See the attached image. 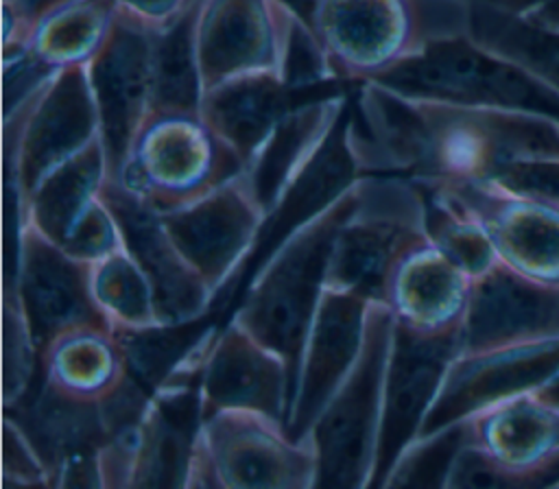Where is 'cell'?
<instances>
[{
  "label": "cell",
  "mask_w": 559,
  "mask_h": 489,
  "mask_svg": "<svg viewBox=\"0 0 559 489\" xmlns=\"http://www.w3.org/2000/svg\"><path fill=\"white\" fill-rule=\"evenodd\" d=\"M393 325L391 308L369 301L360 347L304 434L317 452V487L373 485Z\"/></svg>",
  "instance_id": "277c9868"
},
{
  "label": "cell",
  "mask_w": 559,
  "mask_h": 489,
  "mask_svg": "<svg viewBox=\"0 0 559 489\" xmlns=\"http://www.w3.org/2000/svg\"><path fill=\"white\" fill-rule=\"evenodd\" d=\"M559 334V286L498 260L472 279L459 351H483Z\"/></svg>",
  "instance_id": "d6986e66"
},
{
  "label": "cell",
  "mask_w": 559,
  "mask_h": 489,
  "mask_svg": "<svg viewBox=\"0 0 559 489\" xmlns=\"http://www.w3.org/2000/svg\"><path fill=\"white\" fill-rule=\"evenodd\" d=\"M301 22H306L310 28L314 26V15L323 0H282ZM314 31V28H312Z\"/></svg>",
  "instance_id": "f35d334b"
},
{
  "label": "cell",
  "mask_w": 559,
  "mask_h": 489,
  "mask_svg": "<svg viewBox=\"0 0 559 489\" xmlns=\"http://www.w3.org/2000/svg\"><path fill=\"white\" fill-rule=\"evenodd\" d=\"M103 194L120 225L124 244L153 284L162 323L188 325L203 319L218 297L175 247L157 210L146 205L116 179H107Z\"/></svg>",
  "instance_id": "ac0fdd59"
},
{
  "label": "cell",
  "mask_w": 559,
  "mask_h": 489,
  "mask_svg": "<svg viewBox=\"0 0 559 489\" xmlns=\"http://www.w3.org/2000/svg\"><path fill=\"white\" fill-rule=\"evenodd\" d=\"M240 157L201 118L153 116L138 135L116 181L157 212L175 210L242 170Z\"/></svg>",
  "instance_id": "9c48e42d"
},
{
  "label": "cell",
  "mask_w": 559,
  "mask_h": 489,
  "mask_svg": "<svg viewBox=\"0 0 559 489\" xmlns=\"http://www.w3.org/2000/svg\"><path fill=\"white\" fill-rule=\"evenodd\" d=\"M116 11L140 20L151 28H164L179 17L192 0H111Z\"/></svg>",
  "instance_id": "8d00e7d4"
},
{
  "label": "cell",
  "mask_w": 559,
  "mask_h": 489,
  "mask_svg": "<svg viewBox=\"0 0 559 489\" xmlns=\"http://www.w3.org/2000/svg\"><path fill=\"white\" fill-rule=\"evenodd\" d=\"M349 140L362 175H400L419 186L485 181L524 159H559V122L507 109L465 107L356 85Z\"/></svg>",
  "instance_id": "6da1fadb"
},
{
  "label": "cell",
  "mask_w": 559,
  "mask_h": 489,
  "mask_svg": "<svg viewBox=\"0 0 559 489\" xmlns=\"http://www.w3.org/2000/svg\"><path fill=\"white\" fill-rule=\"evenodd\" d=\"M116 7L111 0H79L48 17L31 33L26 50L50 68L85 65L114 22Z\"/></svg>",
  "instance_id": "f1b7e54d"
},
{
  "label": "cell",
  "mask_w": 559,
  "mask_h": 489,
  "mask_svg": "<svg viewBox=\"0 0 559 489\" xmlns=\"http://www.w3.org/2000/svg\"><path fill=\"white\" fill-rule=\"evenodd\" d=\"M367 306L369 301L354 293L323 286L295 369L286 421L290 434L308 432L354 360L362 341Z\"/></svg>",
  "instance_id": "44dd1931"
},
{
  "label": "cell",
  "mask_w": 559,
  "mask_h": 489,
  "mask_svg": "<svg viewBox=\"0 0 559 489\" xmlns=\"http://www.w3.org/2000/svg\"><path fill=\"white\" fill-rule=\"evenodd\" d=\"M155 31L116 11L107 37L85 63L98 109L109 179L118 177L151 118Z\"/></svg>",
  "instance_id": "7c38bea8"
},
{
  "label": "cell",
  "mask_w": 559,
  "mask_h": 489,
  "mask_svg": "<svg viewBox=\"0 0 559 489\" xmlns=\"http://www.w3.org/2000/svg\"><path fill=\"white\" fill-rule=\"evenodd\" d=\"M2 288L17 290L39 354L68 330L107 325L90 293V262L59 247L28 220L22 229L15 279Z\"/></svg>",
  "instance_id": "2e32d148"
},
{
  "label": "cell",
  "mask_w": 559,
  "mask_h": 489,
  "mask_svg": "<svg viewBox=\"0 0 559 489\" xmlns=\"http://www.w3.org/2000/svg\"><path fill=\"white\" fill-rule=\"evenodd\" d=\"M463 33L559 92V28L537 24L526 13L465 4Z\"/></svg>",
  "instance_id": "484cf974"
},
{
  "label": "cell",
  "mask_w": 559,
  "mask_h": 489,
  "mask_svg": "<svg viewBox=\"0 0 559 489\" xmlns=\"http://www.w3.org/2000/svg\"><path fill=\"white\" fill-rule=\"evenodd\" d=\"M131 375L124 349L107 325H81L55 336L39 354V378L55 391L105 399Z\"/></svg>",
  "instance_id": "d4e9b609"
},
{
  "label": "cell",
  "mask_w": 559,
  "mask_h": 489,
  "mask_svg": "<svg viewBox=\"0 0 559 489\" xmlns=\"http://www.w3.org/2000/svg\"><path fill=\"white\" fill-rule=\"evenodd\" d=\"M360 177L290 225L258 264L231 319L295 369L323 293L336 234L358 199Z\"/></svg>",
  "instance_id": "7a4b0ae2"
},
{
  "label": "cell",
  "mask_w": 559,
  "mask_h": 489,
  "mask_svg": "<svg viewBox=\"0 0 559 489\" xmlns=\"http://www.w3.org/2000/svg\"><path fill=\"white\" fill-rule=\"evenodd\" d=\"M472 277L430 238L408 249L393 266L384 303L397 323L421 334H459Z\"/></svg>",
  "instance_id": "603a6c76"
},
{
  "label": "cell",
  "mask_w": 559,
  "mask_h": 489,
  "mask_svg": "<svg viewBox=\"0 0 559 489\" xmlns=\"http://www.w3.org/2000/svg\"><path fill=\"white\" fill-rule=\"evenodd\" d=\"M491 181L513 194L526 196L542 205L559 210V159H524L500 168Z\"/></svg>",
  "instance_id": "e575fe53"
},
{
  "label": "cell",
  "mask_w": 559,
  "mask_h": 489,
  "mask_svg": "<svg viewBox=\"0 0 559 489\" xmlns=\"http://www.w3.org/2000/svg\"><path fill=\"white\" fill-rule=\"evenodd\" d=\"M528 489L533 482L504 467L467 439L454 452L443 478V489Z\"/></svg>",
  "instance_id": "d6a6232c"
},
{
  "label": "cell",
  "mask_w": 559,
  "mask_h": 489,
  "mask_svg": "<svg viewBox=\"0 0 559 489\" xmlns=\"http://www.w3.org/2000/svg\"><path fill=\"white\" fill-rule=\"evenodd\" d=\"M312 28L334 79L352 85L424 44L417 0H323Z\"/></svg>",
  "instance_id": "4fadbf2b"
},
{
  "label": "cell",
  "mask_w": 559,
  "mask_h": 489,
  "mask_svg": "<svg viewBox=\"0 0 559 489\" xmlns=\"http://www.w3.org/2000/svg\"><path fill=\"white\" fill-rule=\"evenodd\" d=\"M465 441L463 424L417 434L395 458L380 487H443L445 472Z\"/></svg>",
  "instance_id": "1f68e13d"
},
{
  "label": "cell",
  "mask_w": 559,
  "mask_h": 489,
  "mask_svg": "<svg viewBox=\"0 0 559 489\" xmlns=\"http://www.w3.org/2000/svg\"><path fill=\"white\" fill-rule=\"evenodd\" d=\"M526 15L531 20H535L537 24L559 28V0H546L542 7H537L535 11H531Z\"/></svg>",
  "instance_id": "ab89813d"
},
{
  "label": "cell",
  "mask_w": 559,
  "mask_h": 489,
  "mask_svg": "<svg viewBox=\"0 0 559 489\" xmlns=\"http://www.w3.org/2000/svg\"><path fill=\"white\" fill-rule=\"evenodd\" d=\"M100 138L87 65L55 70L2 114L4 188L26 194L61 162Z\"/></svg>",
  "instance_id": "ba28073f"
},
{
  "label": "cell",
  "mask_w": 559,
  "mask_h": 489,
  "mask_svg": "<svg viewBox=\"0 0 559 489\" xmlns=\"http://www.w3.org/2000/svg\"><path fill=\"white\" fill-rule=\"evenodd\" d=\"M535 393H537L546 404H550L552 408L559 410V371H557L552 378H548L544 384H539V386L535 389Z\"/></svg>",
  "instance_id": "60d3db41"
},
{
  "label": "cell",
  "mask_w": 559,
  "mask_h": 489,
  "mask_svg": "<svg viewBox=\"0 0 559 489\" xmlns=\"http://www.w3.org/2000/svg\"><path fill=\"white\" fill-rule=\"evenodd\" d=\"M426 238V192L417 181L360 175L358 199L336 234L325 284L384 301L393 266Z\"/></svg>",
  "instance_id": "52a82bcc"
},
{
  "label": "cell",
  "mask_w": 559,
  "mask_h": 489,
  "mask_svg": "<svg viewBox=\"0 0 559 489\" xmlns=\"http://www.w3.org/2000/svg\"><path fill=\"white\" fill-rule=\"evenodd\" d=\"M39 378V347L15 288H2V404L13 410Z\"/></svg>",
  "instance_id": "4dcf8cb0"
},
{
  "label": "cell",
  "mask_w": 559,
  "mask_h": 489,
  "mask_svg": "<svg viewBox=\"0 0 559 489\" xmlns=\"http://www.w3.org/2000/svg\"><path fill=\"white\" fill-rule=\"evenodd\" d=\"M319 461L306 437L271 415L223 408L201 419L186 487L192 489H312Z\"/></svg>",
  "instance_id": "8992f818"
},
{
  "label": "cell",
  "mask_w": 559,
  "mask_h": 489,
  "mask_svg": "<svg viewBox=\"0 0 559 489\" xmlns=\"http://www.w3.org/2000/svg\"><path fill=\"white\" fill-rule=\"evenodd\" d=\"M461 424L469 443L526 476L533 487H548L559 478V410L535 389L493 402Z\"/></svg>",
  "instance_id": "7402d4cb"
},
{
  "label": "cell",
  "mask_w": 559,
  "mask_h": 489,
  "mask_svg": "<svg viewBox=\"0 0 559 489\" xmlns=\"http://www.w3.org/2000/svg\"><path fill=\"white\" fill-rule=\"evenodd\" d=\"M456 351L459 334H421L395 321L371 487L382 485L400 452L419 434L424 417Z\"/></svg>",
  "instance_id": "9a60e30c"
},
{
  "label": "cell",
  "mask_w": 559,
  "mask_h": 489,
  "mask_svg": "<svg viewBox=\"0 0 559 489\" xmlns=\"http://www.w3.org/2000/svg\"><path fill=\"white\" fill-rule=\"evenodd\" d=\"M557 371L559 334L483 351H456L419 434L459 424L493 402L533 391Z\"/></svg>",
  "instance_id": "5bb4252c"
},
{
  "label": "cell",
  "mask_w": 559,
  "mask_h": 489,
  "mask_svg": "<svg viewBox=\"0 0 559 489\" xmlns=\"http://www.w3.org/2000/svg\"><path fill=\"white\" fill-rule=\"evenodd\" d=\"M90 293L114 332L164 325L153 284L124 242L90 260Z\"/></svg>",
  "instance_id": "83f0119b"
},
{
  "label": "cell",
  "mask_w": 559,
  "mask_h": 489,
  "mask_svg": "<svg viewBox=\"0 0 559 489\" xmlns=\"http://www.w3.org/2000/svg\"><path fill=\"white\" fill-rule=\"evenodd\" d=\"M369 81L413 98L524 111L559 122V92L465 33L430 37Z\"/></svg>",
  "instance_id": "5b68a950"
},
{
  "label": "cell",
  "mask_w": 559,
  "mask_h": 489,
  "mask_svg": "<svg viewBox=\"0 0 559 489\" xmlns=\"http://www.w3.org/2000/svg\"><path fill=\"white\" fill-rule=\"evenodd\" d=\"M197 57L203 92L251 72H280L295 87L341 83L314 31L282 0H201Z\"/></svg>",
  "instance_id": "3957f363"
},
{
  "label": "cell",
  "mask_w": 559,
  "mask_h": 489,
  "mask_svg": "<svg viewBox=\"0 0 559 489\" xmlns=\"http://www.w3.org/2000/svg\"><path fill=\"white\" fill-rule=\"evenodd\" d=\"M280 72H251L227 79L203 92L201 118L231 146L247 166L280 120L295 109L301 92Z\"/></svg>",
  "instance_id": "cb8c5ba5"
},
{
  "label": "cell",
  "mask_w": 559,
  "mask_h": 489,
  "mask_svg": "<svg viewBox=\"0 0 559 489\" xmlns=\"http://www.w3.org/2000/svg\"><path fill=\"white\" fill-rule=\"evenodd\" d=\"M2 482L4 487H50V469L24 426L4 413L2 426Z\"/></svg>",
  "instance_id": "836d02e7"
},
{
  "label": "cell",
  "mask_w": 559,
  "mask_h": 489,
  "mask_svg": "<svg viewBox=\"0 0 559 489\" xmlns=\"http://www.w3.org/2000/svg\"><path fill=\"white\" fill-rule=\"evenodd\" d=\"M201 0L157 28L153 37V116H201L203 83L197 57V24Z\"/></svg>",
  "instance_id": "4316f807"
},
{
  "label": "cell",
  "mask_w": 559,
  "mask_h": 489,
  "mask_svg": "<svg viewBox=\"0 0 559 489\" xmlns=\"http://www.w3.org/2000/svg\"><path fill=\"white\" fill-rule=\"evenodd\" d=\"M489 234L498 258L520 273L559 286V210L491 181L437 183Z\"/></svg>",
  "instance_id": "ffe728a7"
},
{
  "label": "cell",
  "mask_w": 559,
  "mask_h": 489,
  "mask_svg": "<svg viewBox=\"0 0 559 489\" xmlns=\"http://www.w3.org/2000/svg\"><path fill=\"white\" fill-rule=\"evenodd\" d=\"M157 214L175 247L218 299L238 284L269 225L245 168L194 201Z\"/></svg>",
  "instance_id": "30bf717a"
},
{
  "label": "cell",
  "mask_w": 559,
  "mask_h": 489,
  "mask_svg": "<svg viewBox=\"0 0 559 489\" xmlns=\"http://www.w3.org/2000/svg\"><path fill=\"white\" fill-rule=\"evenodd\" d=\"M109 166L103 140L52 168L24 199L26 220L81 260H96L124 242L105 201Z\"/></svg>",
  "instance_id": "8fae6325"
},
{
  "label": "cell",
  "mask_w": 559,
  "mask_h": 489,
  "mask_svg": "<svg viewBox=\"0 0 559 489\" xmlns=\"http://www.w3.org/2000/svg\"><path fill=\"white\" fill-rule=\"evenodd\" d=\"M421 188L426 192V227L430 240L472 279L491 269L500 258L485 227L443 190Z\"/></svg>",
  "instance_id": "f546056e"
},
{
  "label": "cell",
  "mask_w": 559,
  "mask_h": 489,
  "mask_svg": "<svg viewBox=\"0 0 559 489\" xmlns=\"http://www.w3.org/2000/svg\"><path fill=\"white\" fill-rule=\"evenodd\" d=\"M79 0H2L4 15V52L24 48L33 28L50 13Z\"/></svg>",
  "instance_id": "d590c367"
},
{
  "label": "cell",
  "mask_w": 559,
  "mask_h": 489,
  "mask_svg": "<svg viewBox=\"0 0 559 489\" xmlns=\"http://www.w3.org/2000/svg\"><path fill=\"white\" fill-rule=\"evenodd\" d=\"M465 4H485V7H493V9H502V11H511V13H531L537 7H542L546 0H459Z\"/></svg>",
  "instance_id": "74e56055"
},
{
  "label": "cell",
  "mask_w": 559,
  "mask_h": 489,
  "mask_svg": "<svg viewBox=\"0 0 559 489\" xmlns=\"http://www.w3.org/2000/svg\"><path fill=\"white\" fill-rule=\"evenodd\" d=\"M201 415L245 408L288 421L293 369L282 354L229 317L216 327L199 378Z\"/></svg>",
  "instance_id": "e0dca14e"
}]
</instances>
